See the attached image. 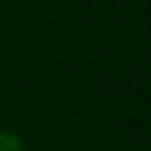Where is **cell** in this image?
Returning <instances> with one entry per match:
<instances>
[{"instance_id": "1", "label": "cell", "mask_w": 151, "mask_h": 151, "mask_svg": "<svg viewBox=\"0 0 151 151\" xmlns=\"http://www.w3.org/2000/svg\"><path fill=\"white\" fill-rule=\"evenodd\" d=\"M0 151H28L25 139L12 129H0Z\"/></svg>"}]
</instances>
